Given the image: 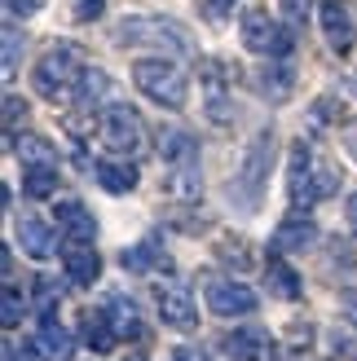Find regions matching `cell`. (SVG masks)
Here are the masks:
<instances>
[{
    "label": "cell",
    "mask_w": 357,
    "mask_h": 361,
    "mask_svg": "<svg viewBox=\"0 0 357 361\" xmlns=\"http://www.w3.org/2000/svg\"><path fill=\"white\" fill-rule=\"evenodd\" d=\"M123 269H133V274H146V269H168V256L155 243H141L133 251H123Z\"/></svg>",
    "instance_id": "d4e9b609"
},
{
    "label": "cell",
    "mask_w": 357,
    "mask_h": 361,
    "mask_svg": "<svg viewBox=\"0 0 357 361\" xmlns=\"http://www.w3.org/2000/svg\"><path fill=\"white\" fill-rule=\"evenodd\" d=\"M270 159H274V133H256L252 146H247V154H243L238 176L229 180V198H238L243 212H256L260 207L265 180H270Z\"/></svg>",
    "instance_id": "277c9868"
},
{
    "label": "cell",
    "mask_w": 357,
    "mask_h": 361,
    "mask_svg": "<svg viewBox=\"0 0 357 361\" xmlns=\"http://www.w3.org/2000/svg\"><path fill=\"white\" fill-rule=\"evenodd\" d=\"M115 44L128 49H159V53H190V35L172 23V18H150L133 13L115 27Z\"/></svg>",
    "instance_id": "3957f363"
},
{
    "label": "cell",
    "mask_w": 357,
    "mask_h": 361,
    "mask_svg": "<svg viewBox=\"0 0 357 361\" xmlns=\"http://www.w3.org/2000/svg\"><path fill=\"white\" fill-rule=\"evenodd\" d=\"M238 35H243V49L260 53V58H287L291 53V35L282 31V23L270 18L265 9H256V5L238 18Z\"/></svg>",
    "instance_id": "8992f818"
},
{
    "label": "cell",
    "mask_w": 357,
    "mask_h": 361,
    "mask_svg": "<svg viewBox=\"0 0 357 361\" xmlns=\"http://www.w3.org/2000/svg\"><path fill=\"white\" fill-rule=\"evenodd\" d=\"M18 115H23V102H18V97H5V123H9V128L18 123Z\"/></svg>",
    "instance_id": "8d00e7d4"
},
{
    "label": "cell",
    "mask_w": 357,
    "mask_h": 361,
    "mask_svg": "<svg viewBox=\"0 0 357 361\" xmlns=\"http://www.w3.org/2000/svg\"><path fill=\"white\" fill-rule=\"evenodd\" d=\"M128 361H146V357H128Z\"/></svg>",
    "instance_id": "ab89813d"
},
{
    "label": "cell",
    "mask_w": 357,
    "mask_h": 361,
    "mask_svg": "<svg viewBox=\"0 0 357 361\" xmlns=\"http://www.w3.org/2000/svg\"><path fill=\"white\" fill-rule=\"evenodd\" d=\"M317 23H322V35L335 53H349L357 40V18L344 0H317Z\"/></svg>",
    "instance_id": "9c48e42d"
},
{
    "label": "cell",
    "mask_w": 357,
    "mask_h": 361,
    "mask_svg": "<svg viewBox=\"0 0 357 361\" xmlns=\"http://www.w3.org/2000/svg\"><path fill=\"white\" fill-rule=\"evenodd\" d=\"M217 251H221V260H229L234 269H252V251H247V243H243V238H225Z\"/></svg>",
    "instance_id": "83f0119b"
},
{
    "label": "cell",
    "mask_w": 357,
    "mask_h": 361,
    "mask_svg": "<svg viewBox=\"0 0 357 361\" xmlns=\"http://www.w3.org/2000/svg\"><path fill=\"white\" fill-rule=\"evenodd\" d=\"M18 229V243H23V251L31 260H49L53 251H58V238H53V229L44 221H35V216H23V221L13 225Z\"/></svg>",
    "instance_id": "7c38bea8"
},
{
    "label": "cell",
    "mask_w": 357,
    "mask_h": 361,
    "mask_svg": "<svg viewBox=\"0 0 357 361\" xmlns=\"http://www.w3.org/2000/svg\"><path fill=\"white\" fill-rule=\"evenodd\" d=\"M278 5H282V13H287L291 27H305L309 13H313V0H278Z\"/></svg>",
    "instance_id": "f546056e"
},
{
    "label": "cell",
    "mask_w": 357,
    "mask_h": 361,
    "mask_svg": "<svg viewBox=\"0 0 357 361\" xmlns=\"http://www.w3.org/2000/svg\"><path fill=\"white\" fill-rule=\"evenodd\" d=\"M44 0H5V9H9V18H27V13H35Z\"/></svg>",
    "instance_id": "d6a6232c"
},
{
    "label": "cell",
    "mask_w": 357,
    "mask_h": 361,
    "mask_svg": "<svg viewBox=\"0 0 357 361\" xmlns=\"http://www.w3.org/2000/svg\"><path fill=\"white\" fill-rule=\"evenodd\" d=\"M353 88H357V75H353Z\"/></svg>",
    "instance_id": "b9f144b4"
},
{
    "label": "cell",
    "mask_w": 357,
    "mask_h": 361,
    "mask_svg": "<svg viewBox=\"0 0 357 361\" xmlns=\"http://www.w3.org/2000/svg\"><path fill=\"white\" fill-rule=\"evenodd\" d=\"M84 53L75 44H53L31 71V88L40 93L44 102H71L80 97V84H84Z\"/></svg>",
    "instance_id": "6da1fadb"
},
{
    "label": "cell",
    "mask_w": 357,
    "mask_h": 361,
    "mask_svg": "<svg viewBox=\"0 0 357 361\" xmlns=\"http://www.w3.org/2000/svg\"><path fill=\"white\" fill-rule=\"evenodd\" d=\"M317 243V225L309 216H287L274 233V251H309Z\"/></svg>",
    "instance_id": "4fadbf2b"
},
{
    "label": "cell",
    "mask_w": 357,
    "mask_h": 361,
    "mask_svg": "<svg viewBox=\"0 0 357 361\" xmlns=\"http://www.w3.org/2000/svg\"><path fill=\"white\" fill-rule=\"evenodd\" d=\"M97 137H102V146L111 154H123V159L146 150V123H141V115L133 111V106H123V102H111L102 111Z\"/></svg>",
    "instance_id": "5b68a950"
},
{
    "label": "cell",
    "mask_w": 357,
    "mask_h": 361,
    "mask_svg": "<svg viewBox=\"0 0 357 361\" xmlns=\"http://www.w3.org/2000/svg\"><path fill=\"white\" fill-rule=\"evenodd\" d=\"M58 225L66 229V238H80V243H93V233H97L93 212L84 203H75V198H62L58 203Z\"/></svg>",
    "instance_id": "2e32d148"
},
{
    "label": "cell",
    "mask_w": 357,
    "mask_h": 361,
    "mask_svg": "<svg viewBox=\"0 0 357 361\" xmlns=\"http://www.w3.org/2000/svg\"><path fill=\"white\" fill-rule=\"evenodd\" d=\"M229 5H234V0H207V18H212V23H221V18L229 13Z\"/></svg>",
    "instance_id": "e575fe53"
},
{
    "label": "cell",
    "mask_w": 357,
    "mask_h": 361,
    "mask_svg": "<svg viewBox=\"0 0 357 361\" xmlns=\"http://www.w3.org/2000/svg\"><path fill=\"white\" fill-rule=\"evenodd\" d=\"M80 331H84V344L93 348V353H111L115 348V326H111V317H106V309L102 313H84V322H80Z\"/></svg>",
    "instance_id": "603a6c76"
},
{
    "label": "cell",
    "mask_w": 357,
    "mask_h": 361,
    "mask_svg": "<svg viewBox=\"0 0 357 361\" xmlns=\"http://www.w3.org/2000/svg\"><path fill=\"white\" fill-rule=\"evenodd\" d=\"M313 172H317V159L305 141H291V154H287V194L296 207H309L317 203L313 198Z\"/></svg>",
    "instance_id": "30bf717a"
},
{
    "label": "cell",
    "mask_w": 357,
    "mask_h": 361,
    "mask_svg": "<svg viewBox=\"0 0 357 361\" xmlns=\"http://www.w3.org/2000/svg\"><path fill=\"white\" fill-rule=\"evenodd\" d=\"M13 62H18V27L5 23V75H13Z\"/></svg>",
    "instance_id": "4dcf8cb0"
},
{
    "label": "cell",
    "mask_w": 357,
    "mask_h": 361,
    "mask_svg": "<svg viewBox=\"0 0 357 361\" xmlns=\"http://www.w3.org/2000/svg\"><path fill=\"white\" fill-rule=\"evenodd\" d=\"M344 216H349V229L357 233V194H349V207H344Z\"/></svg>",
    "instance_id": "74e56055"
},
{
    "label": "cell",
    "mask_w": 357,
    "mask_h": 361,
    "mask_svg": "<svg viewBox=\"0 0 357 361\" xmlns=\"http://www.w3.org/2000/svg\"><path fill=\"white\" fill-rule=\"evenodd\" d=\"M159 154H164L168 168H181V164H199V146H194V137L186 128H172L159 137Z\"/></svg>",
    "instance_id": "e0dca14e"
},
{
    "label": "cell",
    "mask_w": 357,
    "mask_h": 361,
    "mask_svg": "<svg viewBox=\"0 0 357 361\" xmlns=\"http://www.w3.org/2000/svg\"><path fill=\"white\" fill-rule=\"evenodd\" d=\"M168 361H190V353H172V357H168Z\"/></svg>",
    "instance_id": "f35d334b"
},
{
    "label": "cell",
    "mask_w": 357,
    "mask_h": 361,
    "mask_svg": "<svg viewBox=\"0 0 357 361\" xmlns=\"http://www.w3.org/2000/svg\"><path fill=\"white\" fill-rule=\"evenodd\" d=\"M265 286H270V295H278V300H300V278L282 256H270V264H265Z\"/></svg>",
    "instance_id": "ac0fdd59"
},
{
    "label": "cell",
    "mask_w": 357,
    "mask_h": 361,
    "mask_svg": "<svg viewBox=\"0 0 357 361\" xmlns=\"http://www.w3.org/2000/svg\"><path fill=\"white\" fill-rule=\"evenodd\" d=\"M106 317H111V326L119 339H137L141 335V317L133 309V300H123V295H111V304H106Z\"/></svg>",
    "instance_id": "cb8c5ba5"
},
{
    "label": "cell",
    "mask_w": 357,
    "mask_h": 361,
    "mask_svg": "<svg viewBox=\"0 0 357 361\" xmlns=\"http://www.w3.org/2000/svg\"><path fill=\"white\" fill-rule=\"evenodd\" d=\"M102 5H106V0H75L71 13H75V23H93V18L102 13Z\"/></svg>",
    "instance_id": "1f68e13d"
},
{
    "label": "cell",
    "mask_w": 357,
    "mask_h": 361,
    "mask_svg": "<svg viewBox=\"0 0 357 361\" xmlns=\"http://www.w3.org/2000/svg\"><path fill=\"white\" fill-rule=\"evenodd\" d=\"M221 353L229 361H260L265 357V335L260 331H234L221 339Z\"/></svg>",
    "instance_id": "44dd1931"
},
{
    "label": "cell",
    "mask_w": 357,
    "mask_h": 361,
    "mask_svg": "<svg viewBox=\"0 0 357 361\" xmlns=\"http://www.w3.org/2000/svg\"><path fill=\"white\" fill-rule=\"evenodd\" d=\"M40 339H44V348L58 357V361H62V357H71V348H75V344H71V335L62 331V322L53 317V313H44V317H40Z\"/></svg>",
    "instance_id": "484cf974"
},
{
    "label": "cell",
    "mask_w": 357,
    "mask_h": 361,
    "mask_svg": "<svg viewBox=\"0 0 357 361\" xmlns=\"http://www.w3.org/2000/svg\"><path fill=\"white\" fill-rule=\"evenodd\" d=\"M5 361H18V357H5Z\"/></svg>",
    "instance_id": "60d3db41"
},
{
    "label": "cell",
    "mask_w": 357,
    "mask_h": 361,
    "mask_svg": "<svg viewBox=\"0 0 357 361\" xmlns=\"http://www.w3.org/2000/svg\"><path fill=\"white\" fill-rule=\"evenodd\" d=\"M133 84L150 102L164 106V111H181V106L190 102V80H186V71L172 58H141L133 66Z\"/></svg>",
    "instance_id": "7a4b0ae2"
},
{
    "label": "cell",
    "mask_w": 357,
    "mask_h": 361,
    "mask_svg": "<svg viewBox=\"0 0 357 361\" xmlns=\"http://www.w3.org/2000/svg\"><path fill=\"white\" fill-rule=\"evenodd\" d=\"M13 150H18V159H23L27 168H58V150H53L44 137H35V133H23L13 141Z\"/></svg>",
    "instance_id": "7402d4cb"
},
{
    "label": "cell",
    "mask_w": 357,
    "mask_h": 361,
    "mask_svg": "<svg viewBox=\"0 0 357 361\" xmlns=\"http://www.w3.org/2000/svg\"><path fill=\"white\" fill-rule=\"evenodd\" d=\"M155 304H159V317L168 322L176 331H194L199 326V309H194V300L181 282H159L155 286Z\"/></svg>",
    "instance_id": "ba28073f"
},
{
    "label": "cell",
    "mask_w": 357,
    "mask_h": 361,
    "mask_svg": "<svg viewBox=\"0 0 357 361\" xmlns=\"http://www.w3.org/2000/svg\"><path fill=\"white\" fill-rule=\"evenodd\" d=\"M0 322L13 331L18 322H23V295L13 291V286H5V300H0Z\"/></svg>",
    "instance_id": "f1b7e54d"
},
{
    "label": "cell",
    "mask_w": 357,
    "mask_h": 361,
    "mask_svg": "<svg viewBox=\"0 0 357 361\" xmlns=\"http://www.w3.org/2000/svg\"><path fill=\"white\" fill-rule=\"evenodd\" d=\"M62 264H66V278L75 286H93L102 274V256L93 243H80V238H66L62 243Z\"/></svg>",
    "instance_id": "8fae6325"
},
{
    "label": "cell",
    "mask_w": 357,
    "mask_h": 361,
    "mask_svg": "<svg viewBox=\"0 0 357 361\" xmlns=\"http://www.w3.org/2000/svg\"><path fill=\"white\" fill-rule=\"evenodd\" d=\"M203 300H207V309L217 317H247V313H256V291L243 286V282H234V278H207L203 282Z\"/></svg>",
    "instance_id": "52a82bcc"
},
{
    "label": "cell",
    "mask_w": 357,
    "mask_h": 361,
    "mask_svg": "<svg viewBox=\"0 0 357 361\" xmlns=\"http://www.w3.org/2000/svg\"><path fill=\"white\" fill-rule=\"evenodd\" d=\"M93 176H97V185H102L106 194H128V190L137 185V168H133L123 154H119V159H97Z\"/></svg>",
    "instance_id": "5bb4252c"
},
{
    "label": "cell",
    "mask_w": 357,
    "mask_h": 361,
    "mask_svg": "<svg viewBox=\"0 0 357 361\" xmlns=\"http://www.w3.org/2000/svg\"><path fill=\"white\" fill-rule=\"evenodd\" d=\"M203 93H207V115L217 123H225L229 106H225V71H221V62H203Z\"/></svg>",
    "instance_id": "ffe728a7"
},
{
    "label": "cell",
    "mask_w": 357,
    "mask_h": 361,
    "mask_svg": "<svg viewBox=\"0 0 357 361\" xmlns=\"http://www.w3.org/2000/svg\"><path fill=\"white\" fill-rule=\"evenodd\" d=\"M291 84H296V75H291V66L282 58H270V66L256 71V88H260V97H270V102H287Z\"/></svg>",
    "instance_id": "9a60e30c"
},
{
    "label": "cell",
    "mask_w": 357,
    "mask_h": 361,
    "mask_svg": "<svg viewBox=\"0 0 357 361\" xmlns=\"http://www.w3.org/2000/svg\"><path fill=\"white\" fill-rule=\"evenodd\" d=\"M340 309H344V317L357 326V291H344V295H340Z\"/></svg>",
    "instance_id": "836d02e7"
},
{
    "label": "cell",
    "mask_w": 357,
    "mask_h": 361,
    "mask_svg": "<svg viewBox=\"0 0 357 361\" xmlns=\"http://www.w3.org/2000/svg\"><path fill=\"white\" fill-rule=\"evenodd\" d=\"M106 102H115V80L106 75V71L88 66L84 84H80V106H84V111H97V106H106Z\"/></svg>",
    "instance_id": "d6986e66"
},
{
    "label": "cell",
    "mask_w": 357,
    "mask_h": 361,
    "mask_svg": "<svg viewBox=\"0 0 357 361\" xmlns=\"http://www.w3.org/2000/svg\"><path fill=\"white\" fill-rule=\"evenodd\" d=\"M344 150H349V159H357V119L344 123Z\"/></svg>",
    "instance_id": "d590c367"
},
{
    "label": "cell",
    "mask_w": 357,
    "mask_h": 361,
    "mask_svg": "<svg viewBox=\"0 0 357 361\" xmlns=\"http://www.w3.org/2000/svg\"><path fill=\"white\" fill-rule=\"evenodd\" d=\"M58 190V168H27L23 172V194L27 198H49Z\"/></svg>",
    "instance_id": "4316f807"
}]
</instances>
